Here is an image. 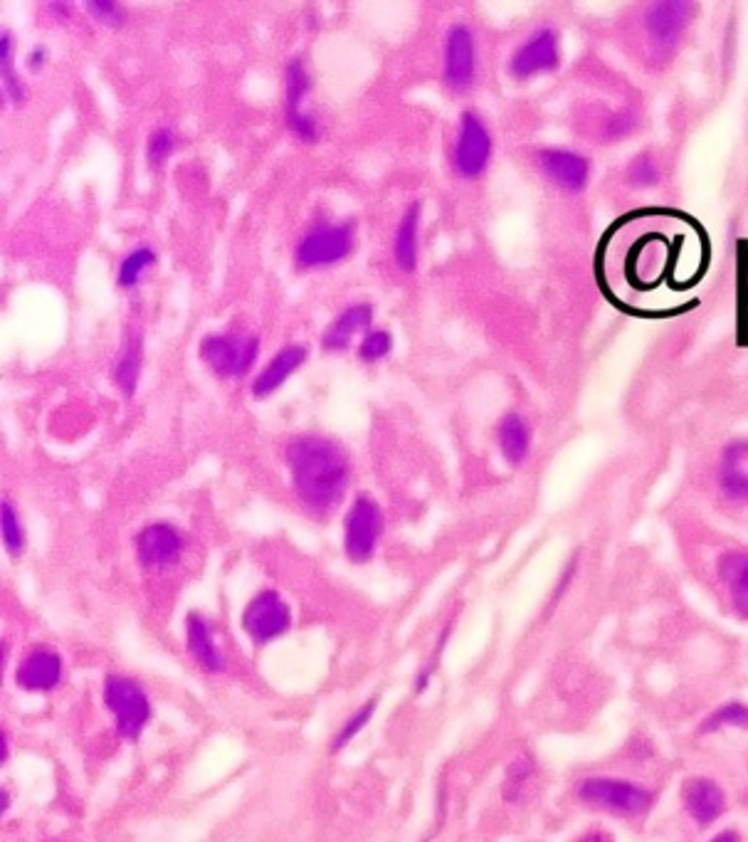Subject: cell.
Here are the masks:
<instances>
[{
    "label": "cell",
    "mask_w": 748,
    "mask_h": 842,
    "mask_svg": "<svg viewBox=\"0 0 748 842\" xmlns=\"http://www.w3.org/2000/svg\"><path fill=\"white\" fill-rule=\"evenodd\" d=\"M682 801L687 813L697 820L702 828L719 820L726 810V796L711 778L694 776L687 778L682 786Z\"/></svg>",
    "instance_id": "e0dca14e"
},
{
    "label": "cell",
    "mask_w": 748,
    "mask_h": 842,
    "mask_svg": "<svg viewBox=\"0 0 748 842\" xmlns=\"http://www.w3.org/2000/svg\"><path fill=\"white\" fill-rule=\"evenodd\" d=\"M0 519H3L5 549H8L10 556L18 559V556L25 551V529H23V524H20L18 512H15V507L8 502V499H3V514H0Z\"/></svg>",
    "instance_id": "f546056e"
},
{
    "label": "cell",
    "mask_w": 748,
    "mask_h": 842,
    "mask_svg": "<svg viewBox=\"0 0 748 842\" xmlns=\"http://www.w3.org/2000/svg\"><path fill=\"white\" fill-rule=\"evenodd\" d=\"M494 139L487 121L479 117L474 109L462 112L460 126H457L455 149H452V168L465 181H477L484 176L492 163Z\"/></svg>",
    "instance_id": "3957f363"
},
{
    "label": "cell",
    "mask_w": 748,
    "mask_h": 842,
    "mask_svg": "<svg viewBox=\"0 0 748 842\" xmlns=\"http://www.w3.org/2000/svg\"><path fill=\"white\" fill-rule=\"evenodd\" d=\"M531 773H534V761H531L529 756H519V759H514L512 763H509L507 778H504V786H502L504 801H509V803L519 801L521 791H524Z\"/></svg>",
    "instance_id": "4dcf8cb0"
},
{
    "label": "cell",
    "mask_w": 748,
    "mask_h": 842,
    "mask_svg": "<svg viewBox=\"0 0 748 842\" xmlns=\"http://www.w3.org/2000/svg\"><path fill=\"white\" fill-rule=\"evenodd\" d=\"M186 541L173 524L158 522L141 529L136 536V556L144 568H168L181 559Z\"/></svg>",
    "instance_id": "5bb4252c"
},
{
    "label": "cell",
    "mask_w": 748,
    "mask_h": 842,
    "mask_svg": "<svg viewBox=\"0 0 748 842\" xmlns=\"http://www.w3.org/2000/svg\"><path fill=\"white\" fill-rule=\"evenodd\" d=\"M0 72H3V92L13 104H20L25 99V84L13 70V38L8 30L0 33Z\"/></svg>",
    "instance_id": "d4e9b609"
},
{
    "label": "cell",
    "mask_w": 748,
    "mask_h": 842,
    "mask_svg": "<svg viewBox=\"0 0 748 842\" xmlns=\"http://www.w3.org/2000/svg\"><path fill=\"white\" fill-rule=\"evenodd\" d=\"M711 842H741V838H739V833H734V830H724V833L716 835Z\"/></svg>",
    "instance_id": "74e56055"
},
{
    "label": "cell",
    "mask_w": 748,
    "mask_h": 842,
    "mask_svg": "<svg viewBox=\"0 0 748 842\" xmlns=\"http://www.w3.org/2000/svg\"><path fill=\"white\" fill-rule=\"evenodd\" d=\"M309 89H312V77H309L307 65L302 57H294L287 65V124L297 139L312 144L319 139V121L314 119V114L302 109Z\"/></svg>",
    "instance_id": "4fadbf2b"
},
{
    "label": "cell",
    "mask_w": 748,
    "mask_h": 842,
    "mask_svg": "<svg viewBox=\"0 0 748 842\" xmlns=\"http://www.w3.org/2000/svg\"><path fill=\"white\" fill-rule=\"evenodd\" d=\"M499 450L509 465H521L529 455L531 447V428L519 413H507L497 428Z\"/></svg>",
    "instance_id": "603a6c76"
},
{
    "label": "cell",
    "mask_w": 748,
    "mask_h": 842,
    "mask_svg": "<svg viewBox=\"0 0 748 842\" xmlns=\"http://www.w3.org/2000/svg\"><path fill=\"white\" fill-rule=\"evenodd\" d=\"M42 60H45V50H42V47H40V50L30 52V62H28L30 70H40V67H42Z\"/></svg>",
    "instance_id": "8d00e7d4"
},
{
    "label": "cell",
    "mask_w": 748,
    "mask_h": 842,
    "mask_svg": "<svg viewBox=\"0 0 748 842\" xmlns=\"http://www.w3.org/2000/svg\"><path fill=\"white\" fill-rule=\"evenodd\" d=\"M373 319V307L371 304H354V307L344 309V312L336 317L334 324L326 329L324 334V349L326 351H344L349 349L351 344V336L356 334V331L366 329L368 324H371Z\"/></svg>",
    "instance_id": "44dd1931"
},
{
    "label": "cell",
    "mask_w": 748,
    "mask_h": 842,
    "mask_svg": "<svg viewBox=\"0 0 748 842\" xmlns=\"http://www.w3.org/2000/svg\"><path fill=\"white\" fill-rule=\"evenodd\" d=\"M391 349H393V336L388 334L386 329H376V331H368V334L363 336L361 346H358V356H361V361L373 363L391 354Z\"/></svg>",
    "instance_id": "d6a6232c"
},
{
    "label": "cell",
    "mask_w": 748,
    "mask_h": 842,
    "mask_svg": "<svg viewBox=\"0 0 748 842\" xmlns=\"http://www.w3.org/2000/svg\"><path fill=\"white\" fill-rule=\"evenodd\" d=\"M87 10L104 25H121L126 18L124 5L109 3V0H97V3L92 0V3H87Z\"/></svg>",
    "instance_id": "836d02e7"
},
{
    "label": "cell",
    "mask_w": 748,
    "mask_h": 842,
    "mask_svg": "<svg viewBox=\"0 0 748 842\" xmlns=\"http://www.w3.org/2000/svg\"><path fill=\"white\" fill-rule=\"evenodd\" d=\"M62 672V657L47 647H38L15 670V684L25 692H52L62 682Z\"/></svg>",
    "instance_id": "2e32d148"
},
{
    "label": "cell",
    "mask_w": 748,
    "mask_h": 842,
    "mask_svg": "<svg viewBox=\"0 0 748 842\" xmlns=\"http://www.w3.org/2000/svg\"><path fill=\"white\" fill-rule=\"evenodd\" d=\"M260 351L257 336L210 334L200 344V356L213 373L223 378H242L252 368Z\"/></svg>",
    "instance_id": "5b68a950"
},
{
    "label": "cell",
    "mask_w": 748,
    "mask_h": 842,
    "mask_svg": "<svg viewBox=\"0 0 748 842\" xmlns=\"http://www.w3.org/2000/svg\"><path fill=\"white\" fill-rule=\"evenodd\" d=\"M578 842H615L613 835L608 833H588L583 835V838H578Z\"/></svg>",
    "instance_id": "d590c367"
},
{
    "label": "cell",
    "mask_w": 748,
    "mask_h": 842,
    "mask_svg": "<svg viewBox=\"0 0 748 842\" xmlns=\"http://www.w3.org/2000/svg\"><path fill=\"white\" fill-rule=\"evenodd\" d=\"M418 230H420V203L408 205L398 233L393 240V257L403 272H415L418 267Z\"/></svg>",
    "instance_id": "7402d4cb"
},
{
    "label": "cell",
    "mask_w": 748,
    "mask_h": 842,
    "mask_svg": "<svg viewBox=\"0 0 748 842\" xmlns=\"http://www.w3.org/2000/svg\"><path fill=\"white\" fill-rule=\"evenodd\" d=\"M637 126V119L632 117L630 112H620V114H613V117H608L603 126V136L610 141H618L623 139V136H628L635 131Z\"/></svg>",
    "instance_id": "e575fe53"
},
{
    "label": "cell",
    "mask_w": 748,
    "mask_h": 842,
    "mask_svg": "<svg viewBox=\"0 0 748 842\" xmlns=\"http://www.w3.org/2000/svg\"><path fill=\"white\" fill-rule=\"evenodd\" d=\"M716 484L726 502L748 507V438H736L721 450Z\"/></svg>",
    "instance_id": "9a60e30c"
},
{
    "label": "cell",
    "mask_w": 748,
    "mask_h": 842,
    "mask_svg": "<svg viewBox=\"0 0 748 842\" xmlns=\"http://www.w3.org/2000/svg\"><path fill=\"white\" fill-rule=\"evenodd\" d=\"M141 349H144V341H141V331H131L129 339H126L124 349H121L119 361L114 363V381L126 396H134L136 383H139L141 373Z\"/></svg>",
    "instance_id": "cb8c5ba5"
},
{
    "label": "cell",
    "mask_w": 748,
    "mask_h": 842,
    "mask_svg": "<svg viewBox=\"0 0 748 842\" xmlns=\"http://www.w3.org/2000/svg\"><path fill=\"white\" fill-rule=\"evenodd\" d=\"M541 173L561 188L563 193H583L591 181V161L583 154L571 149H541L539 156Z\"/></svg>",
    "instance_id": "7c38bea8"
},
{
    "label": "cell",
    "mask_w": 748,
    "mask_h": 842,
    "mask_svg": "<svg viewBox=\"0 0 748 842\" xmlns=\"http://www.w3.org/2000/svg\"><path fill=\"white\" fill-rule=\"evenodd\" d=\"M578 798L583 803L598 805V808L605 810H618V813L628 815H640L645 810L652 808V796L645 788L635 786V783L623 781V778H605V776H593L581 781L578 786Z\"/></svg>",
    "instance_id": "52a82bcc"
},
{
    "label": "cell",
    "mask_w": 748,
    "mask_h": 842,
    "mask_svg": "<svg viewBox=\"0 0 748 842\" xmlns=\"http://www.w3.org/2000/svg\"><path fill=\"white\" fill-rule=\"evenodd\" d=\"M173 149H176V134L168 126L151 131L149 146H146V156H149L151 168H161L163 163L171 159Z\"/></svg>",
    "instance_id": "1f68e13d"
},
{
    "label": "cell",
    "mask_w": 748,
    "mask_h": 842,
    "mask_svg": "<svg viewBox=\"0 0 748 842\" xmlns=\"http://www.w3.org/2000/svg\"><path fill=\"white\" fill-rule=\"evenodd\" d=\"M186 645L188 655L196 660L198 667H203L205 672H223L225 670V657L223 652L218 650V645L213 642V635H210L208 623L200 613H188L186 618Z\"/></svg>",
    "instance_id": "d6986e66"
},
{
    "label": "cell",
    "mask_w": 748,
    "mask_h": 842,
    "mask_svg": "<svg viewBox=\"0 0 748 842\" xmlns=\"http://www.w3.org/2000/svg\"><path fill=\"white\" fill-rule=\"evenodd\" d=\"M242 628L255 645H267L292 628V610L277 591H260L242 610Z\"/></svg>",
    "instance_id": "30bf717a"
},
{
    "label": "cell",
    "mask_w": 748,
    "mask_h": 842,
    "mask_svg": "<svg viewBox=\"0 0 748 842\" xmlns=\"http://www.w3.org/2000/svg\"><path fill=\"white\" fill-rule=\"evenodd\" d=\"M8 761V734H3V763Z\"/></svg>",
    "instance_id": "f35d334b"
},
{
    "label": "cell",
    "mask_w": 748,
    "mask_h": 842,
    "mask_svg": "<svg viewBox=\"0 0 748 842\" xmlns=\"http://www.w3.org/2000/svg\"><path fill=\"white\" fill-rule=\"evenodd\" d=\"M477 40L470 25L455 23L445 35V60H442V80L450 92H467L477 80Z\"/></svg>",
    "instance_id": "9c48e42d"
},
{
    "label": "cell",
    "mask_w": 748,
    "mask_h": 842,
    "mask_svg": "<svg viewBox=\"0 0 748 842\" xmlns=\"http://www.w3.org/2000/svg\"><path fill=\"white\" fill-rule=\"evenodd\" d=\"M287 462L297 497L314 514L339 507L351 482L349 455L339 442L321 435H302L287 447Z\"/></svg>",
    "instance_id": "6da1fadb"
},
{
    "label": "cell",
    "mask_w": 748,
    "mask_h": 842,
    "mask_svg": "<svg viewBox=\"0 0 748 842\" xmlns=\"http://www.w3.org/2000/svg\"><path fill=\"white\" fill-rule=\"evenodd\" d=\"M625 181L632 188H650L660 181V166L652 154H637L625 168Z\"/></svg>",
    "instance_id": "f1b7e54d"
},
{
    "label": "cell",
    "mask_w": 748,
    "mask_h": 842,
    "mask_svg": "<svg viewBox=\"0 0 748 842\" xmlns=\"http://www.w3.org/2000/svg\"><path fill=\"white\" fill-rule=\"evenodd\" d=\"M158 260V255L151 247H136L134 252H129V255L121 260V267H119V287L121 289H131L136 287V284L141 282V277H144V272L149 270V267H154Z\"/></svg>",
    "instance_id": "484cf974"
},
{
    "label": "cell",
    "mask_w": 748,
    "mask_h": 842,
    "mask_svg": "<svg viewBox=\"0 0 748 842\" xmlns=\"http://www.w3.org/2000/svg\"><path fill=\"white\" fill-rule=\"evenodd\" d=\"M307 361V349L299 344L284 346L282 351L262 368L255 376V383H252V396L255 398H267L270 393H275L294 371H297L302 363Z\"/></svg>",
    "instance_id": "ac0fdd59"
},
{
    "label": "cell",
    "mask_w": 748,
    "mask_h": 842,
    "mask_svg": "<svg viewBox=\"0 0 748 842\" xmlns=\"http://www.w3.org/2000/svg\"><path fill=\"white\" fill-rule=\"evenodd\" d=\"M383 534V512L371 497L361 494L351 504L344 526V549L351 563H366L376 554V546Z\"/></svg>",
    "instance_id": "8992f818"
},
{
    "label": "cell",
    "mask_w": 748,
    "mask_h": 842,
    "mask_svg": "<svg viewBox=\"0 0 748 842\" xmlns=\"http://www.w3.org/2000/svg\"><path fill=\"white\" fill-rule=\"evenodd\" d=\"M694 10H697V5L684 3V0H660V3L647 5L642 25H645V35L652 50L660 52V55L672 52L684 30L692 23Z\"/></svg>",
    "instance_id": "ba28073f"
},
{
    "label": "cell",
    "mask_w": 748,
    "mask_h": 842,
    "mask_svg": "<svg viewBox=\"0 0 748 842\" xmlns=\"http://www.w3.org/2000/svg\"><path fill=\"white\" fill-rule=\"evenodd\" d=\"M558 65H561V38L556 28L546 25L516 47L509 60V75L516 80H531L544 72L558 70Z\"/></svg>",
    "instance_id": "8fae6325"
},
{
    "label": "cell",
    "mask_w": 748,
    "mask_h": 842,
    "mask_svg": "<svg viewBox=\"0 0 748 842\" xmlns=\"http://www.w3.org/2000/svg\"><path fill=\"white\" fill-rule=\"evenodd\" d=\"M719 578L729 588L736 615L748 620V551H726L719 559Z\"/></svg>",
    "instance_id": "ffe728a7"
},
{
    "label": "cell",
    "mask_w": 748,
    "mask_h": 842,
    "mask_svg": "<svg viewBox=\"0 0 748 842\" xmlns=\"http://www.w3.org/2000/svg\"><path fill=\"white\" fill-rule=\"evenodd\" d=\"M104 704L112 712L119 736L136 741L151 722V702L146 689L129 677L109 675L104 682Z\"/></svg>",
    "instance_id": "7a4b0ae2"
},
{
    "label": "cell",
    "mask_w": 748,
    "mask_h": 842,
    "mask_svg": "<svg viewBox=\"0 0 748 842\" xmlns=\"http://www.w3.org/2000/svg\"><path fill=\"white\" fill-rule=\"evenodd\" d=\"M356 223H316L302 240H299L297 262L302 267H329L346 260L354 250Z\"/></svg>",
    "instance_id": "277c9868"
},
{
    "label": "cell",
    "mask_w": 748,
    "mask_h": 842,
    "mask_svg": "<svg viewBox=\"0 0 748 842\" xmlns=\"http://www.w3.org/2000/svg\"><path fill=\"white\" fill-rule=\"evenodd\" d=\"M376 709H378V697H373V699H368V702L363 704L361 709H358L354 717L346 719V724L341 726V731L336 734V739L331 741V754H339V751H344L346 746H349L351 741H354L356 736L361 734L363 729H366L368 722L373 719V714H376Z\"/></svg>",
    "instance_id": "83f0119b"
},
{
    "label": "cell",
    "mask_w": 748,
    "mask_h": 842,
    "mask_svg": "<svg viewBox=\"0 0 748 842\" xmlns=\"http://www.w3.org/2000/svg\"><path fill=\"white\" fill-rule=\"evenodd\" d=\"M734 726V729H748V704L744 702H726L716 712H711L699 726V734H714V731Z\"/></svg>",
    "instance_id": "4316f807"
}]
</instances>
